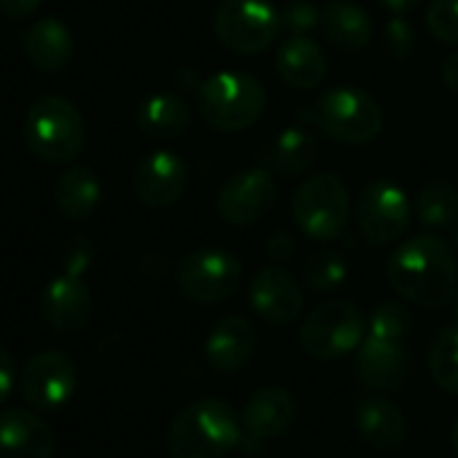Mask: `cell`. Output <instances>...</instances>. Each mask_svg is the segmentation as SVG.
Listing matches in <instances>:
<instances>
[{"instance_id":"f546056e","label":"cell","mask_w":458,"mask_h":458,"mask_svg":"<svg viewBox=\"0 0 458 458\" xmlns=\"http://www.w3.org/2000/svg\"><path fill=\"white\" fill-rule=\"evenodd\" d=\"M412 332V313L402 302H380L372 308L367 318V335L394 340V343H407Z\"/></svg>"},{"instance_id":"44dd1931","label":"cell","mask_w":458,"mask_h":458,"mask_svg":"<svg viewBox=\"0 0 458 458\" xmlns=\"http://www.w3.org/2000/svg\"><path fill=\"white\" fill-rule=\"evenodd\" d=\"M276 68L284 84H289L292 89L308 92L324 84L329 60H327V52L310 36H289L278 47Z\"/></svg>"},{"instance_id":"ab89813d","label":"cell","mask_w":458,"mask_h":458,"mask_svg":"<svg viewBox=\"0 0 458 458\" xmlns=\"http://www.w3.org/2000/svg\"><path fill=\"white\" fill-rule=\"evenodd\" d=\"M377 4L386 9V12H391V14H410V12H415L423 0H377Z\"/></svg>"},{"instance_id":"5bb4252c","label":"cell","mask_w":458,"mask_h":458,"mask_svg":"<svg viewBox=\"0 0 458 458\" xmlns=\"http://www.w3.org/2000/svg\"><path fill=\"white\" fill-rule=\"evenodd\" d=\"M186 183H189V167L170 148H157L146 154L132 173L135 197L154 210L175 205L183 197Z\"/></svg>"},{"instance_id":"8992f818","label":"cell","mask_w":458,"mask_h":458,"mask_svg":"<svg viewBox=\"0 0 458 458\" xmlns=\"http://www.w3.org/2000/svg\"><path fill=\"white\" fill-rule=\"evenodd\" d=\"M292 218L300 233L316 243L348 238L351 194L343 178L337 173L308 175L292 194Z\"/></svg>"},{"instance_id":"8fae6325","label":"cell","mask_w":458,"mask_h":458,"mask_svg":"<svg viewBox=\"0 0 458 458\" xmlns=\"http://www.w3.org/2000/svg\"><path fill=\"white\" fill-rule=\"evenodd\" d=\"M276 202H278L276 175L262 165L226 175L216 191L218 218L229 226L257 224L262 216H267L273 210Z\"/></svg>"},{"instance_id":"e0dca14e","label":"cell","mask_w":458,"mask_h":458,"mask_svg":"<svg viewBox=\"0 0 458 458\" xmlns=\"http://www.w3.org/2000/svg\"><path fill=\"white\" fill-rule=\"evenodd\" d=\"M353 372H356L359 383L375 394H388V391L402 388L407 380V372H410L404 343L367 335L361 340V345L356 348Z\"/></svg>"},{"instance_id":"4fadbf2b","label":"cell","mask_w":458,"mask_h":458,"mask_svg":"<svg viewBox=\"0 0 458 458\" xmlns=\"http://www.w3.org/2000/svg\"><path fill=\"white\" fill-rule=\"evenodd\" d=\"M249 302L262 321L273 327H289L305 310V292L284 265L273 262L254 276L249 286Z\"/></svg>"},{"instance_id":"603a6c76","label":"cell","mask_w":458,"mask_h":458,"mask_svg":"<svg viewBox=\"0 0 458 458\" xmlns=\"http://www.w3.org/2000/svg\"><path fill=\"white\" fill-rule=\"evenodd\" d=\"M316 159H318V138L308 127L284 130L257 157V162L262 167H267L273 175H284V178H297V175L308 173Z\"/></svg>"},{"instance_id":"484cf974","label":"cell","mask_w":458,"mask_h":458,"mask_svg":"<svg viewBox=\"0 0 458 458\" xmlns=\"http://www.w3.org/2000/svg\"><path fill=\"white\" fill-rule=\"evenodd\" d=\"M103 202V183L87 165H71L55 183V208L68 221H87Z\"/></svg>"},{"instance_id":"9a60e30c","label":"cell","mask_w":458,"mask_h":458,"mask_svg":"<svg viewBox=\"0 0 458 458\" xmlns=\"http://www.w3.org/2000/svg\"><path fill=\"white\" fill-rule=\"evenodd\" d=\"M52 426L33 407L0 410V458H55Z\"/></svg>"},{"instance_id":"6da1fadb","label":"cell","mask_w":458,"mask_h":458,"mask_svg":"<svg viewBox=\"0 0 458 458\" xmlns=\"http://www.w3.org/2000/svg\"><path fill=\"white\" fill-rule=\"evenodd\" d=\"M391 289L418 308H442L458 292V262L453 246L420 233L399 243L386 265Z\"/></svg>"},{"instance_id":"9c48e42d","label":"cell","mask_w":458,"mask_h":458,"mask_svg":"<svg viewBox=\"0 0 458 458\" xmlns=\"http://www.w3.org/2000/svg\"><path fill=\"white\" fill-rule=\"evenodd\" d=\"M243 284V265L224 249H197L175 267L178 292L202 308L218 305L233 297Z\"/></svg>"},{"instance_id":"d6a6232c","label":"cell","mask_w":458,"mask_h":458,"mask_svg":"<svg viewBox=\"0 0 458 458\" xmlns=\"http://www.w3.org/2000/svg\"><path fill=\"white\" fill-rule=\"evenodd\" d=\"M281 20L289 36H310L321 28V9H316L310 0H292L281 12Z\"/></svg>"},{"instance_id":"e575fe53","label":"cell","mask_w":458,"mask_h":458,"mask_svg":"<svg viewBox=\"0 0 458 458\" xmlns=\"http://www.w3.org/2000/svg\"><path fill=\"white\" fill-rule=\"evenodd\" d=\"M17 383H20L17 361H14V356H12L9 348L0 345V407H4L12 399Z\"/></svg>"},{"instance_id":"4316f807","label":"cell","mask_w":458,"mask_h":458,"mask_svg":"<svg viewBox=\"0 0 458 458\" xmlns=\"http://www.w3.org/2000/svg\"><path fill=\"white\" fill-rule=\"evenodd\" d=\"M415 218L428 229L450 226L458 218V189L442 178H434L420 186L415 194Z\"/></svg>"},{"instance_id":"cb8c5ba5","label":"cell","mask_w":458,"mask_h":458,"mask_svg":"<svg viewBox=\"0 0 458 458\" xmlns=\"http://www.w3.org/2000/svg\"><path fill=\"white\" fill-rule=\"evenodd\" d=\"M321 33L337 52H364L372 41V17L356 4L335 0L321 12Z\"/></svg>"},{"instance_id":"3957f363","label":"cell","mask_w":458,"mask_h":458,"mask_svg":"<svg viewBox=\"0 0 458 458\" xmlns=\"http://www.w3.org/2000/svg\"><path fill=\"white\" fill-rule=\"evenodd\" d=\"M28 151L47 165H71L87 143V124L79 106L63 95L38 98L22 122Z\"/></svg>"},{"instance_id":"60d3db41","label":"cell","mask_w":458,"mask_h":458,"mask_svg":"<svg viewBox=\"0 0 458 458\" xmlns=\"http://www.w3.org/2000/svg\"><path fill=\"white\" fill-rule=\"evenodd\" d=\"M447 229H450V246H453V249H458V218H455Z\"/></svg>"},{"instance_id":"8d00e7d4","label":"cell","mask_w":458,"mask_h":458,"mask_svg":"<svg viewBox=\"0 0 458 458\" xmlns=\"http://www.w3.org/2000/svg\"><path fill=\"white\" fill-rule=\"evenodd\" d=\"M44 0H0V14L9 20H28L41 9Z\"/></svg>"},{"instance_id":"7bdbcfd3","label":"cell","mask_w":458,"mask_h":458,"mask_svg":"<svg viewBox=\"0 0 458 458\" xmlns=\"http://www.w3.org/2000/svg\"><path fill=\"white\" fill-rule=\"evenodd\" d=\"M450 310H453V321L458 324V292H455V297L450 300Z\"/></svg>"},{"instance_id":"ba28073f","label":"cell","mask_w":458,"mask_h":458,"mask_svg":"<svg viewBox=\"0 0 458 458\" xmlns=\"http://www.w3.org/2000/svg\"><path fill=\"white\" fill-rule=\"evenodd\" d=\"M367 337L364 313L345 300L313 308L300 327V345L316 361H337L353 353Z\"/></svg>"},{"instance_id":"4dcf8cb0","label":"cell","mask_w":458,"mask_h":458,"mask_svg":"<svg viewBox=\"0 0 458 458\" xmlns=\"http://www.w3.org/2000/svg\"><path fill=\"white\" fill-rule=\"evenodd\" d=\"M426 30L445 47H458V0H428Z\"/></svg>"},{"instance_id":"277c9868","label":"cell","mask_w":458,"mask_h":458,"mask_svg":"<svg viewBox=\"0 0 458 458\" xmlns=\"http://www.w3.org/2000/svg\"><path fill=\"white\" fill-rule=\"evenodd\" d=\"M302 122L343 146H367L383 130L380 103L361 87H332L300 114Z\"/></svg>"},{"instance_id":"7c38bea8","label":"cell","mask_w":458,"mask_h":458,"mask_svg":"<svg viewBox=\"0 0 458 458\" xmlns=\"http://www.w3.org/2000/svg\"><path fill=\"white\" fill-rule=\"evenodd\" d=\"M79 388V364L63 351H41L20 372V394L38 412L65 407Z\"/></svg>"},{"instance_id":"7a4b0ae2","label":"cell","mask_w":458,"mask_h":458,"mask_svg":"<svg viewBox=\"0 0 458 458\" xmlns=\"http://www.w3.org/2000/svg\"><path fill=\"white\" fill-rule=\"evenodd\" d=\"M243 420L218 396H199L183 404L167 428L173 458H226L243 445Z\"/></svg>"},{"instance_id":"b9f144b4","label":"cell","mask_w":458,"mask_h":458,"mask_svg":"<svg viewBox=\"0 0 458 458\" xmlns=\"http://www.w3.org/2000/svg\"><path fill=\"white\" fill-rule=\"evenodd\" d=\"M450 442H453V450H455V455H458V418H455V423H453V431H450Z\"/></svg>"},{"instance_id":"7402d4cb","label":"cell","mask_w":458,"mask_h":458,"mask_svg":"<svg viewBox=\"0 0 458 458\" xmlns=\"http://www.w3.org/2000/svg\"><path fill=\"white\" fill-rule=\"evenodd\" d=\"M25 55H28V60H30V65L36 71L60 73L73 63V55H76L73 30L57 17H44L28 30Z\"/></svg>"},{"instance_id":"30bf717a","label":"cell","mask_w":458,"mask_h":458,"mask_svg":"<svg viewBox=\"0 0 458 458\" xmlns=\"http://www.w3.org/2000/svg\"><path fill=\"white\" fill-rule=\"evenodd\" d=\"M356 226L369 246H391L404 238L412 221L407 191L388 178L369 181L356 199Z\"/></svg>"},{"instance_id":"2e32d148","label":"cell","mask_w":458,"mask_h":458,"mask_svg":"<svg viewBox=\"0 0 458 458\" xmlns=\"http://www.w3.org/2000/svg\"><path fill=\"white\" fill-rule=\"evenodd\" d=\"M297 399L284 386H262L243 404L241 420L251 445L284 437L297 420Z\"/></svg>"},{"instance_id":"836d02e7","label":"cell","mask_w":458,"mask_h":458,"mask_svg":"<svg viewBox=\"0 0 458 458\" xmlns=\"http://www.w3.org/2000/svg\"><path fill=\"white\" fill-rule=\"evenodd\" d=\"M92 259H95V246H92V241L84 238V235L71 238L68 246L63 249V273H68V276H81V278H84V273L89 270Z\"/></svg>"},{"instance_id":"d590c367","label":"cell","mask_w":458,"mask_h":458,"mask_svg":"<svg viewBox=\"0 0 458 458\" xmlns=\"http://www.w3.org/2000/svg\"><path fill=\"white\" fill-rule=\"evenodd\" d=\"M267 257H270L276 265L292 262V259L297 257V241H294V235H289V233H276V235H270V241H267Z\"/></svg>"},{"instance_id":"f1b7e54d","label":"cell","mask_w":458,"mask_h":458,"mask_svg":"<svg viewBox=\"0 0 458 458\" xmlns=\"http://www.w3.org/2000/svg\"><path fill=\"white\" fill-rule=\"evenodd\" d=\"M348 278V262L340 251H316L308 257V262L302 265V281L305 289L313 294H329L337 292Z\"/></svg>"},{"instance_id":"52a82bcc","label":"cell","mask_w":458,"mask_h":458,"mask_svg":"<svg viewBox=\"0 0 458 458\" xmlns=\"http://www.w3.org/2000/svg\"><path fill=\"white\" fill-rule=\"evenodd\" d=\"M213 33L226 52L257 57L276 47L284 20L270 0H221L213 14Z\"/></svg>"},{"instance_id":"1f68e13d","label":"cell","mask_w":458,"mask_h":458,"mask_svg":"<svg viewBox=\"0 0 458 458\" xmlns=\"http://www.w3.org/2000/svg\"><path fill=\"white\" fill-rule=\"evenodd\" d=\"M380 47H383V55L391 57V60H396V63L410 60L412 52H415V28H412L402 14H394V17L383 25Z\"/></svg>"},{"instance_id":"d4e9b609","label":"cell","mask_w":458,"mask_h":458,"mask_svg":"<svg viewBox=\"0 0 458 458\" xmlns=\"http://www.w3.org/2000/svg\"><path fill=\"white\" fill-rule=\"evenodd\" d=\"M135 124L151 140H173L189 130L191 106L178 92H157L138 106Z\"/></svg>"},{"instance_id":"74e56055","label":"cell","mask_w":458,"mask_h":458,"mask_svg":"<svg viewBox=\"0 0 458 458\" xmlns=\"http://www.w3.org/2000/svg\"><path fill=\"white\" fill-rule=\"evenodd\" d=\"M173 84H175L178 92H197L202 87V79H199V73L194 68L183 65V68H178L173 73Z\"/></svg>"},{"instance_id":"83f0119b","label":"cell","mask_w":458,"mask_h":458,"mask_svg":"<svg viewBox=\"0 0 458 458\" xmlns=\"http://www.w3.org/2000/svg\"><path fill=\"white\" fill-rule=\"evenodd\" d=\"M428 372L442 391L458 396V324L455 321L434 335L428 348Z\"/></svg>"},{"instance_id":"ffe728a7","label":"cell","mask_w":458,"mask_h":458,"mask_svg":"<svg viewBox=\"0 0 458 458\" xmlns=\"http://www.w3.org/2000/svg\"><path fill=\"white\" fill-rule=\"evenodd\" d=\"M257 345V329L246 316H224L205 340V359L216 372L233 375L249 367Z\"/></svg>"},{"instance_id":"ac0fdd59","label":"cell","mask_w":458,"mask_h":458,"mask_svg":"<svg viewBox=\"0 0 458 458\" xmlns=\"http://www.w3.org/2000/svg\"><path fill=\"white\" fill-rule=\"evenodd\" d=\"M92 289L84 284L81 276L63 273L52 278L41 294V316L60 335H73L84 329L92 318Z\"/></svg>"},{"instance_id":"f35d334b","label":"cell","mask_w":458,"mask_h":458,"mask_svg":"<svg viewBox=\"0 0 458 458\" xmlns=\"http://www.w3.org/2000/svg\"><path fill=\"white\" fill-rule=\"evenodd\" d=\"M439 76H442V84H445L450 92L458 95V49H455L453 55L445 57V63H442V68H439Z\"/></svg>"},{"instance_id":"5b68a950","label":"cell","mask_w":458,"mask_h":458,"mask_svg":"<svg viewBox=\"0 0 458 458\" xmlns=\"http://www.w3.org/2000/svg\"><path fill=\"white\" fill-rule=\"evenodd\" d=\"M267 108L265 84L241 71H221L197 89V111L218 132H241L254 127Z\"/></svg>"},{"instance_id":"d6986e66","label":"cell","mask_w":458,"mask_h":458,"mask_svg":"<svg viewBox=\"0 0 458 458\" xmlns=\"http://www.w3.org/2000/svg\"><path fill=\"white\" fill-rule=\"evenodd\" d=\"M353 426L375 450H399L407 439V415L383 394H364L353 404Z\"/></svg>"}]
</instances>
